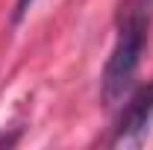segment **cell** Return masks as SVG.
Here are the masks:
<instances>
[{
	"mask_svg": "<svg viewBox=\"0 0 153 150\" xmlns=\"http://www.w3.org/2000/svg\"><path fill=\"white\" fill-rule=\"evenodd\" d=\"M153 24V0H121L115 15V47L103 68V100L115 103L133 85Z\"/></svg>",
	"mask_w": 153,
	"mask_h": 150,
	"instance_id": "1",
	"label": "cell"
},
{
	"mask_svg": "<svg viewBox=\"0 0 153 150\" xmlns=\"http://www.w3.org/2000/svg\"><path fill=\"white\" fill-rule=\"evenodd\" d=\"M150 121H153V82H147L124 106L118 127H115L112 144H141V138L150 130Z\"/></svg>",
	"mask_w": 153,
	"mask_h": 150,
	"instance_id": "2",
	"label": "cell"
},
{
	"mask_svg": "<svg viewBox=\"0 0 153 150\" xmlns=\"http://www.w3.org/2000/svg\"><path fill=\"white\" fill-rule=\"evenodd\" d=\"M30 6H33V0H15V15H12V18H15V24H18V21L30 12Z\"/></svg>",
	"mask_w": 153,
	"mask_h": 150,
	"instance_id": "3",
	"label": "cell"
}]
</instances>
